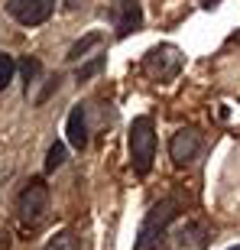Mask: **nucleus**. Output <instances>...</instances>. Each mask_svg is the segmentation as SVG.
Instances as JSON below:
<instances>
[{
  "label": "nucleus",
  "instance_id": "obj_1",
  "mask_svg": "<svg viewBox=\"0 0 240 250\" xmlns=\"http://www.w3.org/2000/svg\"><path fill=\"white\" fill-rule=\"evenodd\" d=\"M176 214H179V198H162V202H156L149 208L143 228H140V237H137V244H133V250H162L166 231H169V224L176 221Z\"/></svg>",
  "mask_w": 240,
  "mask_h": 250
},
{
  "label": "nucleus",
  "instance_id": "obj_2",
  "mask_svg": "<svg viewBox=\"0 0 240 250\" xmlns=\"http://www.w3.org/2000/svg\"><path fill=\"white\" fill-rule=\"evenodd\" d=\"M156 159V127L153 117H133L130 124V163L137 169V176H149Z\"/></svg>",
  "mask_w": 240,
  "mask_h": 250
},
{
  "label": "nucleus",
  "instance_id": "obj_3",
  "mask_svg": "<svg viewBox=\"0 0 240 250\" xmlns=\"http://www.w3.org/2000/svg\"><path fill=\"white\" fill-rule=\"evenodd\" d=\"M182 65H185L182 49L172 46V42L153 46L146 56H143V72H146V78H153V82H159V84L176 82L179 72H182Z\"/></svg>",
  "mask_w": 240,
  "mask_h": 250
},
{
  "label": "nucleus",
  "instance_id": "obj_4",
  "mask_svg": "<svg viewBox=\"0 0 240 250\" xmlns=\"http://www.w3.org/2000/svg\"><path fill=\"white\" fill-rule=\"evenodd\" d=\"M49 211V186L42 179H29L26 188L20 192L17 198V214H20V224L26 228H36Z\"/></svg>",
  "mask_w": 240,
  "mask_h": 250
},
{
  "label": "nucleus",
  "instance_id": "obj_5",
  "mask_svg": "<svg viewBox=\"0 0 240 250\" xmlns=\"http://www.w3.org/2000/svg\"><path fill=\"white\" fill-rule=\"evenodd\" d=\"M56 10V0H7V13L20 26H39Z\"/></svg>",
  "mask_w": 240,
  "mask_h": 250
},
{
  "label": "nucleus",
  "instance_id": "obj_6",
  "mask_svg": "<svg viewBox=\"0 0 240 250\" xmlns=\"http://www.w3.org/2000/svg\"><path fill=\"white\" fill-rule=\"evenodd\" d=\"M198 153H201V133L195 127H182V130L172 133V140H169V156H172L176 166H192L195 159H198Z\"/></svg>",
  "mask_w": 240,
  "mask_h": 250
},
{
  "label": "nucleus",
  "instance_id": "obj_7",
  "mask_svg": "<svg viewBox=\"0 0 240 250\" xmlns=\"http://www.w3.org/2000/svg\"><path fill=\"white\" fill-rule=\"evenodd\" d=\"M143 26V7L137 0H117L114 3V29L117 36H130Z\"/></svg>",
  "mask_w": 240,
  "mask_h": 250
},
{
  "label": "nucleus",
  "instance_id": "obj_8",
  "mask_svg": "<svg viewBox=\"0 0 240 250\" xmlns=\"http://www.w3.org/2000/svg\"><path fill=\"white\" fill-rule=\"evenodd\" d=\"M65 133H68V143L75 149H84L88 146V124H84V107L75 104L72 114H68V124H65Z\"/></svg>",
  "mask_w": 240,
  "mask_h": 250
},
{
  "label": "nucleus",
  "instance_id": "obj_9",
  "mask_svg": "<svg viewBox=\"0 0 240 250\" xmlns=\"http://www.w3.org/2000/svg\"><path fill=\"white\" fill-rule=\"evenodd\" d=\"M101 42H104V33H98V29H94V33H88L84 39H78V42L68 49V62H78V59H84L94 46H101Z\"/></svg>",
  "mask_w": 240,
  "mask_h": 250
},
{
  "label": "nucleus",
  "instance_id": "obj_10",
  "mask_svg": "<svg viewBox=\"0 0 240 250\" xmlns=\"http://www.w3.org/2000/svg\"><path fill=\"white\" fill-rule=\"evenodd\" d=\"M46 250H78V241H75L72 231H59L56 237L46 244Z\"/></svg>",
  "mask_w": 240,
  "mask_h": 250
},
{
  "label": "nucleus",
  "instance_id": "obj_11",
  "mask_svg": "<svg viewBox=\"0 0 240 250\" xmlns=\"http://www.w3.org/2000/svg\"><path fill=\"white\" fill-rule=\"evenodd\" d=\"M20 72H23V82H26V91H29V84L39 78L42 65H39V59H23V62H20Z\"/></svg>",
  "mask_w": 240,
  "mask_h": 250
},
{
  "label": "nucleus",
  "instance_id": "obj_12",
  "mask_svg": "<svg viewBox=\"0 0 240 250\" xmlns=\"http://www.w3.org/2000/svg\"><path fill=\"white\" fill-rule=\"evenodd\" d=\"M13 72H17V62H13L10 56H3V52H0V91H3V88L13 82Z\"/></svg>",
  "mask_w": 240,
  "mask_h": 250
},
{
  "label": "nucleus",
  "instance_id": "obj_13",
  "mask_svg": "<svg viewBox=\"0 0 240 250\" xmlns=\"http://www.w3.org/2000/svg\"><path fill=\"white\" fill-rule=\"evenodd\" d=\"M62 163H65V146L62 143H52L49 146V156H46V172H56Z\"/></svg>",
  "mask_w": 240,
  "mask_h": 250
},
{
  "label": "nucleus",
  "instance_id": "obj_14",
  "mask_svg": "<svg viewBox=\"0 0 240 250\" xmlns=\"http://www.w3.org/2000/svg\"><path fill=\"white\" fill-rule=\"evenodd\" d=\"M104 62H107L104 56H94V59H91L88 65H81V68H78V82H88L91 75H98V72L104 68Z\"/></svg>",
  "mask_w": 240,
  "mask_h": 250
},
{
  "label": "nucleus",
  "instance_id": "obj_15",
  "mask_svg": "<svg viewBox=\"0 0 240 250\" xmlns=\"http://www.w3.org/2000/svg\"><path fill=\"white\" fill-rule=\"evenodd\" d=\"M78 3H84V0H68L65 7H68V10H75V7H78Z\"/></svg>",
  "mask_w": 240,
  "mask_h": 250
},
{
  "label": "nucleus",
  "instance_id": "obj_16",
  "mask_svg": "<svg viewBox=\"0 0 240 250\" xmlns=\"http://www.w3.org/2000/svg\"><path fill=\"white\" fill-rule=\"evenodd\" d=\"M204 7H214V3H221V0H201Z\"/></svg>",
  "mask_w": 240,
  "mask_h": 250
},
{
  "label": "nucleus",
  "instance_id": "obj_17",
  "mask_svg": "<svg viewBox=\"0 0 240 250\" xmlns=\"http://www.w3.org/2000/svg\"><path fill=\"white\" fill-rule=\"evenodd\" d=\"M231 250H240V247H231Z\"/></svg>",
  "mask_w": 240,
  "mask_h": 250
}]
</instances>
